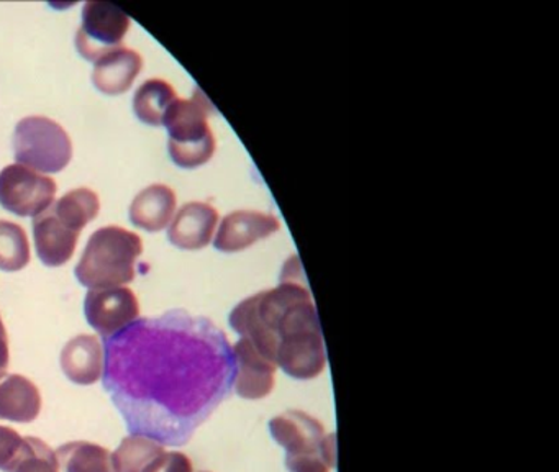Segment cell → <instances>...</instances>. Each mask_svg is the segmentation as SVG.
Masks as SVG:
<instances>
[{
	"mask_svg": "<svg viewBox=\"0 0 559 472\" xmlns=\"http://www.w3.org/2000/svg\"><path fill=\"white\" fill-rule=\"evenodd\" d=\"M145 472H194L192 462L185 452L165 451L159 455Z\"/></svg>",
	"mask_w": 559,
	"mask_h": 472,
	"instance_id": "26",
	"label": "cell"
},
{
	"mask_svg": "<svg viewBox=\"0 0 559 472\" xmlns=\"http://www.w3.org/2000/svg\"><path fill=\"white\" fill-rule=\"evenodd\" d=\"M9 359H11V353H9L8 331H5L4 321L0 318V376L8 370Z\"/></svg>",
	"mask_w": 559,
	"mask_h": 472,
	"instance_id": "27",
	"label": "cell"
},
{
	"mask_svg": "<svg viewBox=\"0 0 559 472\" xmlns=\"http://www.w3.org/2000/svg\"><path fill=\"white\" fill-rule=\"evenodd\" d=\"M280 229V219L271 213L237 210L222 220L214 236V246L222 252H240Z\"/></svg>",
	"mask_w": 559,
	"mask_h": 472,
	"instance_id": "9",
	"label": "cell"
},
{
	"mask_svg": "<svg viewBox=\"0 0 559 472\" xmlns=\"http://www.w3.org/2000/svg\"><path fill=\"white\" fill-rule=\"evenodd\" d=\"M15 160L37 173H61L73 157L70 134L51 118H22L14 131Z\"/></svg>",
	"mask_w": 559,
	"mask_h": 472,
	"instance_id": "5",
	"label": "cell"
},
{
	"mask_svg": "<svg viewBox=\"0 0 559 472\" xmlns=\"http://www.w3.org/2000/svg\"><path fill=\"white\" fill-rule=\"evenodd\" d=\"M104 387L130 435L182 446L230 396L234 347L211 320L169 311L106 343Z\"/></svg>",
	"mask_w": 559,
	"mask_h": 472,
	"instance_id": "1",
	"label": "cell"
},
{
	"mask_svg": "<svg viewBox=\"0 0 559 472\" xmlns=\"http://www.w3.org/2000/svg\"><path fill=\"white\" fill-rule=\"evenodd\" d=\"M61 369L71 382L93 386L104 374L103 344L93 334H78L61 351Z\"/></svg>",
	"mask_w": 559,
	"mask_h": 472,
	"instance_id": "14",
	"label": "cell"
},
{
	"mask_svg": "<svg viewBox=\"0 0 559 472\" xmlns=\"http://www.w3.org/2000/svg\"><path fill=\"white\" fill-rule=\"evenodd\" d=\"M175 98H178V95L169 82L158 78L148 79L133 95V111L143 123L159 127Z\"/></svg>",
	"mask_w": 559,
	"mask_h": 472,
	"instance_id": "19",
	"label": "cell"
},
{
	"mask_svg": "<svg viewBox=\"0 0 559 472\" xmlns=\"http://www.w3.org/2000/svg\"><path fill=\"white\" fill-rule=\"evenodd\" d=\"M27 449V438L14 428L0 425V471L15 472Z\"/></svg>",
	"mask_w": 559,
	"mask_h": 472,
	"instance_id": "25",
	"label": "cell"
},
{
	"mask_svg": "<svg viewBox=\"0 0 559 472\" xmlns=\"http://www.w3.org/2000/svg\"><path fill=\"white\" fill-rule=\"evenodd\" d=\"M34 238L41 262L50 268H60L73 258L80 233L63 225L48 209L34 219Z\"/></svg>",
	"mask_w": 559,
	"mask_h": 472,
	"instance_id": "13",
	"label": "cell"
},
{
	"mask_svg": "<svg viewBox=\"0 0 559 472\" xmlns=\"http://www.w3.org/2000/svg\"><path fill=\"white\" fill-rule=\"evenodd\" d=\"M87 323L104 338L127 330L140 318V304L132 288L99 287L90 288L84 300Z\"/></svg>",
	"mask_w": 559,
	"mask_h": 472,
	"instance_id": "8",
	"label": "cell"
},
{
	"mask_svg": "<svg viewBox=\"0 0 559 472\" xmlns=\"http://www.w3.org/2000/svg\"><path fill=\"white\" fill-rule=\"evenodd\" d=\"M165 451V446L155 439L129 435L112 452L114 472H145L146 468Z\"/></svg>",
	"mask_w": 559,
	"mask_h": 472,
	"instance_id": "21",
	"label": "cell"
},
{
	"mask_svg": "<svg viewBox=\"0 0 559 472\" xmlns=\"http://www.w3.org/2000/svg\"><path fill=\"white\" fill-rule=\"evenodd\" d=\"M31 262V241L17 223L0 220V271L15 272Z\"/></svg>",
	"mask_w": 559,
	"mask_h": 472,
	"instance_id": "22",
	"label": "cell"
},
{
	"mask_svg": "<svg viewBox=\"0 0 559 472\" xmlns=\"http://www.w3.org/2000/svg\"><path fill=\"white\" fill-rule=\"evenodd\" d=\"M218 212L207 202H188L178 210L169 223L168 238L176 248L198 251L215 236Z\"/></svg>",
	"mask_w": 559,
	"mask_h": 472,
	"instance_id": "12",
	"label": "cell"
},
{
	"mask_svg": "<svg viewBox=\"0 0 559 472\" xmlns=\"http://www.w3.org/2000/svg\"><path fill=\"white\" fill-rule=\"evenodd\" d=\"M271 436L286 449L289 472H330L336 465V436L316 416L287 410L270 422Z\"/></svg>",
	"mask_w": 559,
	"mask_h": 472,
	"instance_id": "4",
	"label": "cell"
},
{
	"mask_svg": "<svg viewBox=\"0 0 559 472\" xmlns=\"http://www.w3.org/2000/svg\"><path fill=\"white\" fill-rule=\"evenodd\" d=\"M143 58L133 49L120 48L97 59L93 71V82L97 91L106 95L126 94L139 78Z\"/></svg>",
	"mask_w": 559,
	"mask_h": 472,
	"instance_id": "15",
	"label": "cell"
},
{
	"mask_svg": "<svg viewBox=\"0 0 559 472\" xmlns=\"http://www.w3.org/2000/svg\"><path fill=\"white\" fill-rule=\"evenodd\" d=\"M50 209L63 225L81 233L99 215V196L87 187H81L64 193Z\"/></svg>",
	"mask_w": 559,
	"mask_h": 472,
	"instance_id": "18",
	"label": "cell"
},
{
	"mask_svg": "<svg viewBox=\"0 0 559 472\" xmlns=\"http://www.w3.org/2000/svg\"><path fill=\"white\" fill-rule=\"evenodd\" d=\"M57 458L64 472H114L112 452L96 442H67L58 448Z\"/></svg>",
	"mask_w": 559,
	"mask_h": 472,
	"instance_id": "20",
	"label": "cell"
},
{
	"mask_svg": "<svg viewBox=\"0 0 559 472\" xmlns=\"http://www.w3.org/2000/svg\"><path fill=\"white\" fill-rule=\"evenodd\" d=\"M130 28V16L114 3L87 2L76 33V48L87 61L96 62L122 46Z\"/></svg>",
	"mask_w": 559,
	"mask_h": 472,
	"instance_id": "7",
	"label": "cell"
},
{
	"mask_svg": "<svg viewBox=\"0 0 559 472\" xmlns=\"http://www.w3.org/2000/svg\"><path fill=\"white\" fill-rule=\"evenodd\" d=\"M169 156L182 169H195V167L204 166L214 157L217 150V140L215 134L198 141V143L173 144L168 143Z\"/></svg>",
	"mask_w": 559,
	"mask_h": 472,
	"instance_id": "23",
	"label": "cell"
},
{
	"mask_svg": "<svg viewBox=\"0 0 559 472\" xmlns=\"http://www.w3.org/2000/svg\"><path fill=\"white\" fill-rule=\"evenodd\" d=\"M57 190L51 177L22 164L0 170V205L14 215L35 219L53 205Z\"/></svg>",
	"mask_w": 559,
	"mask_h": 472,
	"instance_id": "6",
	"label": "cell"
},
{
	"mask_svg": "<svg viewBox=\"0 0 559 472\" xmlns=\"http://www.w3.org/2000/svg\"><path fill=\"white\" fill-rule=\"evenodd\" d=\"M28 449L15 472H60L57 452L35 436H27Z\"/></svg>",
	"mask_w": 559,
	"mask_h": 472,
	"instance_id": "24",
	"label": "cell"
},
{
	"mask_svg": "<svg viewBox=\"0 0 559 472\" xmlns=\"http://www.w3.org/2000/svg\"><path fill=\"white\" fill-rule=\"evenodd\" d=\"M143 241L122 226H104L91 235L78 262V281L90 288L119 287L135 279Z\"/></svg>",
	"mask_w": 559,
	"mask_h": 472,
	"instance_id": "3",
	"label": "cell"
},
{
	"mask_svg": "<svg viewBox=\"0 0 559 472\" xmlns=\"http://www.w3.org/2000/svg\"><path fill=\"white\" fill-rule=\"evenodd\" d=\"M230 327L251 341L287 376L309 380L326 366L319 314L307 285L283 278L274 288L251 295L231 310Z\"/></svg>",
	"mask_w": 559,
	"mask_h": 472,
	"instance_id": "2",
	"label": "cell"
},
{
	"mask_svg": "<svg viewBox=\"0 0 559 472\" xmlns=\"http://www.w3.org/2000/svg\"><path fill=\"white\" fill-rule=\"evenodd\" d=\"M176 206L178 199L175 190L165 184H153L133 199L130 220L145 232H159L175 219Z\"/></svg>",
	"mask_w": 559,
	"mask_h": 472,
	"instance_id": "17",
	"label": "cell"
},
{
	"mask_svg": "<svg viewBox=\"0 0 559 472\" xmlns=\"http://www.w3.org/2000/svg\"><path fill=\"white\" fill-rule=\"evenodd\" d=\"M235 379L238 396L260 400L273 392L277 366L260 353L251 341L241 338L234 346Z\"/></svg>",
	"mask_w": 559,
	"mask_h": 472,
	"instance_id": "10",
	"label": "cell"
},
{
	"mask_svg": "<svg viewBox=\"0 0 559 472\" xmlns=\"http://www.w3.org/2000/svg\"><path fill=\"white\" fill-rule=\"evenodd\" d=\"M212 104L201 91L191 98H175L163 118V125L168 128V143H198L212 137L214 131L209 125Z\"/></svg>",
	"mask_w": 559,
	"mask_h": 472,
	"instance_id": "11",
	"label": "cell"
},
{
	"mask_svg": "<svg viewBox=\"0 0 559 472\" xmlns=\"http://www.w3.org/2000/svg\"><path fill=\"white\" fill-rule=\"evenodd\" d=\"M40 389L21 374L0 376V420L32 423L41 412Z\"/></svg>",
	"mask_w": 559,
	"mask_h": 472,
	"instance_id": "16",
	"label": "cell"
}]
</instances>
